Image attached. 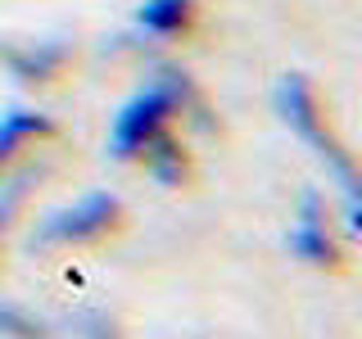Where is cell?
I'll use <instances>...</instances> for the list:
<instances>
[{"label": "cell", "mask_w": 362, "mask_h": 339, "mask_svg": "<svg viewBox=\"0 0 362 339\" xmlns=\"http://www.w3.org/2000/svg\"><path fill=\"white\" fill-rule=\"evenodd\" d=\"M276 113L286 118L290 131H299V141H308L317 158L335 172L339 190H344V203H349V231H358V172H354V154L344 150V141L331 131L322 105H317V90L308 86V77L290 73L276 82Z\"/></svg>", "instance_id": "obj_1"}, {"label": "cell", "mask_w": 362, "mask_h": 339, "mask_svg": "<svg viewBox=\"0 0 362 339\" xmlns=\"http://www.w3.org/2000/svg\"><path fill=\"white\" fill-rule=\"evenodd\" d=\"M181 105H186V77H158V82H150L141 95H132L118 109L113 131H109V154L113 158H141L145 145L158 131H168V122H173V113Z\"/></svg>", "instance_id": "obj_2"}, {"label": "cell", "mask_w": 362, "mask_h": 339, "mask_svg": "<svg viewBox=\"0 0 362 339\" xmlns=\"http://www.w3.org/2000/svg\"><path fill=\"white\" fill-rule=\"evenodd\" d=\"M118 218H122V203L109 190H90V195H82L77 203H68V208H59L45 222L41 240L45 244H86V240L109 235L118 226Z\"/></svg>", "instance_id": "obj_3"}, {"label": "cell", "mask_w": 362, "mask_h": 339, "mask_svg": "<svg viewBox=\"0 0 362 339\" xmlns=\"http://www.w3.org/2000/svg\"><path fill=\"white\" fill-rule=\"evenodd\" d=\"M290 249L308 267H339V244H335L331 226H326V203L317 199L313 190L299 203V222H294V231H290Z\"/></svg>", "instance_id": "obj_4"}, {"label": "cell", "mask_w": 362, "mask_h": 339, "mask_svg": "<svg viewBox=\"0 0 362 339\" xmlns=\"http://www.w3.org/2000/svg\"><path fill=\"white\" fill-rule=\"evenodd\" d=\"M54 122L45 118V113H32V109H14L9 118H0V167L14 158L28 141H41V136H50Z\"/></svg>", "instance_id": "obj_5"}, {"label": "cell", "mask_w": 362, "mask_h": 339, "mask_svg": "<svg viewBox=\"0 0 362 339\" xmlns=\"http://www.w3.org/2000/svg\"><path fill=\"white\" fill-rule=\"evenodd\" d=\"M195 23V0H145L141 5V28L154 37H181Z\"/></svg>", "instance_id": "obj_6"}, {"label": "cell", "mask_w": 362, "mask_h": 339, "mask_svg": "<svg viewBox=\"0 0 362 339\" xmlns=\"http://www.w3.org/2000/svg\"><path fill=\"white\" fill-rule=\"evenodd\" d=\"M23 186H28V181H14V186L0 190V240H5L9 222H14V213H18V203H23Z\"/></svg>", "instance_id": "obj_7"}]
</instances>
